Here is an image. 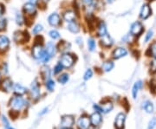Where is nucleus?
I'll return each instance as SVG.
<instances>
[{"instance_id":"f257e3e1","label":"nucleus","mask_w":156,"mask_h":129,"mask_svg":"<svg viewBox=\"0 0 156 129\" xmlns=\"http://www.w3.org/2000/svg\"><path fill=\"white\" fill-rule=\"evenodd\" d=\"M11 107L13 110L15 111H19L23 109V107H26L27 105V101H25L23 97L17 96V97H14L11 100Z\"/></svg>"},{"instance_id":"f03ea898","label":"nucleus","mask_w":156,"mask_h":129,"mask_svg":"<svg viewBox=\"0 0 156 129\" xmlns=\"http://www.w3.org/2000/svg\"><path fill=\"white\" fill-rule=\"evenodd\" d=\"M32 56L36 60L42 61L45 54V49H44L43 45L41 44H36L33 45L32 50H31Z\"/></svg>"},{"instance_id":"7ed1b4c3","label":"nucleus","mask_w":156,"mask_h":129,"mask_svg":"<svg viewBox=\"0 0 156 129\" xmlns=\"http://www.w3.org/2000/svg\"><path fill=\"white\" fill-rule=\"evenodd\" d=\"M59 62L61 63V65L65 68H69L73 66V64L75 63V58L71 54L69 53H64L60 58Z\"/></svg>"},{"instance_id":"20e7f679","label":"nucleus","mask_w":156,"mask_h":129,"mask_svg":"<svg viewBox=\"0 0 156 129\" xmlns=\"http://www.w3.org/2000/svg\"><path fill=\"white\" fill-rule=\"evenodd\" d=\"M28 39V33L25 31H22V30H17L14 32L13 35V40L15 43L17 44H21V43H24Z\"/></svg>"},{"instance_id":"39448f33","label":"nucleus","mask_w":156,"mask_h":129,"mask_svg":"<svg viewBox=\"0 0 156 129\" xmlns=\"http://www.w3.org/2000/svg\"><path fill=\"white\" fill-rule=\"evenodd\" d=\"M48 23L52 27L59 26L60 23H61V17L59 16V14H57L56 12L51 13L50 16L48 17Z\"/></svg>"},{"instance_id":"423d86ee","label":"nucleus","mask_w":156,"mask_h":129,"mask_svg":"<svg viewBox=\"0 0 156 129\" xmlns=\"http://www.w3.org/2000/svg\"><path fill=\"white\" fill-rule=\"evenodd\" d=\"M143 31V25L140 22H134L130 27V33L133 36H140Z\"/></svg>"},{"instance_id":"0eeeda50","label":"nucleus","mask_w":156,"mask_h":129,"mask_svg":"<svg viewBox=\"0 0 156 129\" xmlns=\"http://www.w3.org/2000/svg\"><path fill=\"white\" fill-rule=\"evenodd\" d=\"M113 103L110 102V101H107L105 103H103L102 105H101V106H98V105H94V108H95V110L97 111V112H102L104 113H108L111 111L112 109H113Z\"/></svg>"},{"instance_id":"6e6552de","label":"nucleus","mask_w":156,"mask_h":129,"mask_svg":"<svg viewBox=\"0 0 156 129\" xmlns=\"http://www.w3.org/2000/svg\"><path fill=\"white\" fill-rule=\"evenodd\" d=\"M11 44L10 38L5 35H0V52H5Z\"/></svg>"},{"instance_id":"1a4fd4ad","label":"nucleus","mask_w":156,"mask_h":129,"mask_svg":"<svg viewBox=\"0 0 156 129\" xmlns=\"http://www.w3.org/2000/svg\"><path fill=\"white\" fill-rule=\"evenodd\" d=\"M23 13L26 14L27 16H34L37 13V7H36V5L28 2L23 5Z\"/></svg>"},{"instance_id":"9d476101","label":"nucleus","mask_w":156,"mask_h":129,"mask_svg":"<svg viewBox=\"0 0 156 129\" xmlns=\"http://www.w3.org/2000/svg\"><path fill=\"white\" fill-rule=\"evenodd\" d=\"M126 115L123 113H120L117 114L115 120V127L116 129H124V124H125Z\"/></svg>"},{"instance_id":"9b49d317","label":"nucleus","mask_w":156,"mask_h":129,"mask_svg":"<svg viewBox=\"0 0 156 129\" xmlns=\"http://www.w3.org/2000/svg\"><path fill=\"white\" fill-rule=\"evenodd\" d=\"M74 122H75V120L71 115H65L62 119L61 126L64 128H70L73 127Z\"/></svg>"},{"instance_id":"f8f14e48","label":"nucleus","mask_w":156,"mask_h":129,"mask_svg":"<svg viewBox=\"0 0 156 129\" xmlns=\"http://www.w3.org/2000/svg\"><path fill=\"white\" fill-rule=\"evenodd\" d=\"M151 13H152V10H151L150 6L148 5H143L141 9H140V17L141 19L145 20L147 18L150 17Z\"/></svg>"},{"instance_id":"ddd939ff","label":"nucleus","mask_w":156,"mask_h":129,"mask_svg":"<svg viewBox=\"0 0 156 129\" xmlns=\"http://www.w3.org/2000/svg\"><path fill=\"white\" fill-rule=\"evenodd\" d=\"M128 55V51L125 48H122V47H119V48H116L115 51H113V57L114 59H120L122 57H124Z\"/></svg>"},{"instance_id":"4468645a","label":"nucleus","mask_w":156,"mask_h":129,"mask_svg":"<svg viewBox=\"0 0 156 129\" xmlns=\"http://www.w3.org/2000/svg\"><path fill=\"white\" fill-rule=\"evenodd\" d=\"M89 120H90V123L92 124L94 127H97V126H99L101 122V113L99 112H95L93 113L92 114H91V116H90V119H89Z\"/></svg>"},{"instance_id":"2eb2a0df","label":"nucleus","mask_w":156,"mask_h":129,"mask_svg":"<svg viewBox=\"0 0 156 129\" xmlns=\"http://www.w3.org/2000/svg\"><path fill=\"white\" fill-rule=\"evenodd\" d=\"M113 44H114V41L112 39L111 37L108 33L101 37V44L102 45L103 47H106V48L111 47Z\"/></svg>"},{"instance_id":"dca6fc26","label":"nucleus","mask_w":156,"mask_h":129,"mask_svg":"<svg viewBox=\"0 0 156 129\" xmlns=\"http://www.w3.org/2000/svg\"><path fill=\"white\" fill-rule=\"evenodd\" d=\"M45 51L46 53L50 56V57H53V56L56 55V47L55 44L53 42H49L47 43L46 44V48H45Z\"/></svg>"},{"instance_id":"f3484780","label":"nucleus","mask_w":156,"mask_h":129,"mask_svg":"<svg viewBox=\"0 0 156 129\" xmlns=\"http://www.w3.org/2000/svg\"><path fill=\"white\" fill-rule=\"evenodd\" d=\"M62 17H63V19H64L65 22L70 23L76 20V14L75 11H66L63 13Z\"/></svg>"},{"instance_id":"a211bd4d","label":"nucleus","mask_w":156,"mask_h":129,"mask_svg":"<svg viewBox=\"0 0 156 129\" xmlns=\"http://www.w3.org/2000/svg\"><path fill=\"white\" fill-rule=\"evenodd\" d=\"M89 124H90L89 119L88 117H85V116L81 117L77 121V126L79 129H88Z\"/></svg>"},{"instance_id":"6ab92c4d","label":"nucleus","mask_w":156,"mask_h":129,"mask_svg":"<svg viewBox=\"0 0 156 129\" xmlns=\"http://www.w3.org/2000/svg\"><path fill=\"white\" fill-rule=\"evenodd\" d=\"M12 89L14 91V93L17 95L18 96H23L24 94H26L27 93V89L26 88H24L23 85L21 84H15L13 85V88H12Z\"/></svg>"},{"instance_id":"aec40b11","label":"nucleus","mask_w":156,"mask_h":129,"mask_svg":"<svg viewBox=\"0 0 156 129\" xmlns=\"http://www.w3.org/2000/svg\"><path fill=\"white\" fill-rule=\"evenodd\" d=\"M13 82L10 78H5L1 82V89L4 91H10L13 88Z\"/></svg>"},{"instance_id":"412c9836","label":"nucleus","mask_w":156,"mask_h":129,"mask_svg":"<svg viewBox=\"0 0 156 129\" xmlns=\"http://www.w3.org/2000/svg\"><path fill=\"white\" fill-rule=\"evenodd\" d=\"M67 29L70 31V32H72V33L74 34H76L78 33L79 30H80V25H79V23L75 20V21H73V22L68 23Z\"/></svg>"},{"instance_id":"4be33fe9","label":"nucleus","mask_w":156,"mask_h":129,"mask_svg":"<svg viewBox=\"0 0 156 129\" xmlns=\"http://www.w3.org/2000/svg\"><path fill=\"white\" fill-rule=\"evenodd\" d=\"M30 92H31V96L34 99H37L40 96V89H39L38 84L34 82L31 84V87H30Z\"/></svg>"},{"instance_id":"5701e85b","label":"nucleus","mask_w":156,"mask_h":129,"mask_svg":"<svg viewBox=\"0 0 156 129\" xmlns=\"http://www.w3.org/2000/svg\"><path fill=\"white\" fill-rule=\"evenodd\" d=\"M107 33H108V31H107L106 23L104 22H100V23L97 26V35H98V37H101L102 36L106 35Z\"/></svg>"},{"instance_id":"b1692460","label":"nucleus","mask_w":156,"mask_h":129,"mask_svg":"<svg viewBox=\"0 0 156 129\" xmlns=\"http://www.w3.org/2000/svg\"><path fill=\"white\" fill-rule=\"evenodd\" d=\"M115 67V64L114 62H111V61H107V62H104L101 65V69L104 71V72H109L111 71L112 69Z\"/></svg>"},{"instance_id":"393cba45","label":"nucleus","mask_w":156,"mask_h":129,"mask_svg":"<svg viewBox=\"0 0 156 129\" xmlns=\"http://www.w3.org/2000/svg\"><path fill=\"white\" fill-rule=\"evenodd\" d=\"M141 87H142V82H141V81H139V82H137L134 83V87H133V90H132V94H133L134 99H135V98L137 97L138 92H139V90L141 89Z\"/></svg>"},{"instance_id":"a878e982","label":"nucleus","mask_w":156,"mask_h":129,"mask_svg":"<svg viewBox=\"0 0 156 129\" xmlns=\"http://www.w3.org/2000/svg\"><path fill=\"white\" fill-rule=\"evenodd\" d=\"M82 2L87 7V9L94 10L96 6V0H82Z\"/></svg>"},{"instance_id":"bb28decb","label":"nucleus","mask_w":156,"mask_h":129,"mask_svg":"<svg viewBox=\"0 0 156 129\" xmlns=\"http://www.w3.org/2000/svg\"><path fill=\"white\" fill-rule=\"evenodd\" d=\"M142 107L144 108L146 112L148 113H151L154 111V106L152 104V102L150 101H145L142 105Z\"/></svg>"},{"instance_id":"cd10ccee","label":"nucleus","mask_w":156,"mask_h":129,"mask_svg":"<svg viewBox=\"0 0 156 129\" xmlns=\"http://www.w3.org/2000/svg\"><path fill=\"white\" fill-rule=\"evenodd\" d=\"M15 19H16L17 24L19 25V26H22L23 24L24 23V17H23V15L22 13H20V12H17L16 13Z\"/></svg>"},{"instance_id":"c85d7f7f","label":"nucleus","mask_w":156,"mask_h":129,"mask_svg":"<svg viewBox=\"0 0 156 129\" xmlns=\"http://www.w3.org/2000/svg\"><path fill=\"white\" fill-rule=\"evenodd\" d=\"M70 48H71V45H70V44H69L68 42L62 41L59 44V49H60V51H63V52L68 51Z\"/></svg>"},{"instance_id":"c756f323","label":"nucleus","mask_w":156,"mask_h":129,"mask_svg":"<svg viewBox=\"0 0 156 129\" xmlns=\"http://www.w3.org/2000/svg\"><path fill=\"white\" fill-rule=\"evenodd\" d=\"M95 47H96V44H95V41L94 38L90 37L88 39V48H89V51L93 52L95 51Z\"/></svg>"},{"instance_id":"7c9ffc66","label":"nucleus","mask_w":156,"mask_h":129,"mask_svg":"<svg viewBox=\"0 0 156 129\" xmlns=\"http://www.w3.org/2000/svg\"><path fill=\"white\" fill-rule=\"evenodd\" d=\"M49 36H50V38H52L53 40H56L60 38V33L56 30H51L49 32Z\"/></svg>"},{"instance_id":"2f4dec72","label":"nucleus","mask_w":156,"mask_h":129,"mask_svg":"<svg viewBox=\"0 0 156 129\" xmlns=\"http://www.w3.org/2000/svg\"><path fill=\"white\" fill-rule=\"evenodd\" d=\"M69 79V75L68 74H62L58 77V82L61 84H65L66 82H68Z\"/></svg>"},{"instance_id":"473e14b6","label":"nucleus","mask_w":156,"mask_h":129,"mask_svg":"<svg viewBox=\"0 0 156 129\" xmlns=\"http://www.w3.org/2000/svg\"><path fill=\"white\" fill-rule=\"evenodd\" d=\"M6 26H7V20H6V18L0 17V32L4 31L6 29Z\"/></svg>"},{"instance_id":"72a5a7b5","label":"nucleus","mask_w":156,"mask_h":129,"mask_svg":"<svg viewBox=\"0 0 156 129\" xmlns=\"http://www.w3.org/2000/svg\"><path fill=\"white\" fill-rule=\"evenodd\" d=\"M42 75L45 79L49 80L50 77V69L48 67H44L42 70Z\"/></svg>"},{"instance_id":"f704fd0d","label":"nucleus","mask_w":156,"mask_h":129,"mask_svg":"<svg viewBox=\"0 0 156 129\" xmlns=\"http://www.w3.org/2000/svg\"><path fill=\"white\" fill-rule=\"evenodd\" d=\"M55 85H56L55 84V82L52 81L51 79L47 80V82H46V88L50 90V91H53V90H54V89H55Z\"/></svg>"},{"instance_id":"c9c22d12","label":"nucleus","mask_w":156,"mask_h":129,"mask_svg":"<svg viewBox=\"0 0 156 129\" xmlns=\"http://www.w3.org/2000/svg\"><path fill=\"white\" fill-rule=\"evenodd\" d=\"M43 30H44V28H43V25L42 24H37V25H35L34 26V28L32 29V33L34 34V35H37V34H39L40 32H42L43 31Z\"/></svg>"},{"instance_id":"e433bc0d","label":"nucleus","mask_w":156,"mask_h":129,"mask_svg":"<svg viewBox=\"0 0 156 129\" xmlns=\"http://www.w3.org/2000/svg\"><path fill=\"white\" fill-rule=\"evenodd\" d=\"M149 52L150 55L152 56H154V58H156V42L153 43L149 47Z\"/></svg>"},{"instance_id":"4c0bfd02","label":"nucleus","mask_w":156,"mask_h":129,"mask_svg":"<svg viewBox=\"0 0 156 129\" xmlns=\"http://www.w3.org/2000/svg\"><path fill=\"white\" fill-rule=\"evenodd\" d=\"M92 76H93V71H92L90 68H89V69H87V70H86V72H85V74H84L83 79L85 80V81H88V80H89V79L91 78Z\"/></svg>"},{"instance_id":"58836bf2","label":"nucleus","mask_w":156,"mask_h":129,"mask_svg":"<svg viewBox=\"0 0 156 129\" xmlns=\"http://www.w3.org/2000/svg\"><path fill=\"white\" fill-rule=\"evenodd\" d=\"M62 68H63V67L62 66L61 63H60V62H58L56 66H55V68H54V74L60 73L62 70Z\"/></svg>"},{"instance_id":"ea45409f","label":"nucleus","mask_w":156,"mask_h":129,"mask_svg":"<svg viewBox=\"0 0 156 129\" xmlns=\"http://www.w3.org/2000/svg\"><path fill=\"white\" fill-rule=\"evenodd\" d=\"M2 120H3V122L5 124V127L6 129H14L11 127V126H10V123H9V121H8V120L5 117V116H3L2 117Z\"/></svg>"},{"instance_id":"a19ab883","label":"nucleus","mask_w":156,"mask_h":129,"mask_svg":"<svg viewBox=\"0 0 156 129\" xmlns=\"http://www.w3.org/2000/svg\"><path fill=\"white\" fill-rule=\"evenodd\" d=\"M156 127V118H153L149 121L148 124V129H154Z\"/></svg>"},{"instance_id":"79ce46f5","label":"nucleus","mask_w":156,"mask_h":129,"mask_svg":"<svg viewBox=\"0 0 156 129\" xmlns=\"http://www.w3.org/2000/svg\"><path fill=\"white\" fill-rule=\"evenodd\" d=\"M152 37H153V30H148V32L147 33L145 37V42H148L149 40H151L152 38Z\"/></svg>"},{"instance_id":"37998d69","label":"nucleus","mask_w":156,"mask_h":129,"mask_svg":"<svg viewBox=\"0 0 156 129\" xmlns=\"http://www.w3.org/2000/svg\"><path fill=\"white\" fill-rule=\"evenodd\" d=\"M5 5H4L2 3H0V17H3V16H4V14H5Z\"/></svg>"},{"instance_id":"c03bdc74","label":"nucleus","mask_w":156,"mask_h":129,"mask_svg":"<svg viewBox=\"0 0 156 129\" xmlns=\"http://www.w3.org/2000/svg\"><path fill=\"white\" fill-rule=\"evenodd\" d=\"M2 71L4 72V74H8V65H7V63L5 62H4L3 63V66H2Z\"/></svg>"},{"instance_id":"a18cd8bd","label":"nucleus","mask_w":156,"mask_h":129,"mask_svg":"<svg viewBox=\"0 0 156 129\" xmlns=\"http://www.w3.org/2000/svg\"><path fill=\"white\" fill-rule=\"evenodd\" d=\"M38 1L39 0H30L29 2L31 3V4H34V5H37V4L38 3Z\"/></svg>"},{"instance_id":"49530a36","label":"nucleus","mask_w":156,"mask_h":129,"mask_svg":"<svg viewBox=\"0 0 156 129\" xmlns=\"http://www.w3.org/2000/svg\"><path fill=\"white\" fill-rule=\"evenodd\" d=\"M44 2H47V1H49V0H44Z\"/></svg>"},{"instance_id":"de8ad7c7","label":"nucleus","mask_w":156,"mask_h":129,"mask_svg":"<svg viewBox=\"0 0 156 129\" xmlns=\"http://www.w3.org/2000/svg\"><path fill=\"white\" fill-rule=\"evenodd\" d=\"M0 80H1V74H0Z\"/></svg>"},{"instance_id":"09e8293b","label":"nucleus","mask_w":156,"mask_h":129,"mask_svg":"<svg viewBox=\"0 0 156 129\" xmlns=\"http://www.w3.org/2000/svg\"><path fill=\"white\" fill-rule=\"evenodd\" d=\"M66 129H69V128H66Z\"/></svg>"},{"instance_id":"8fccbe9b","label":"nucleus","mask_w":156,"mask_h":129,"mask_svg":"<svg viewBox=\"0 0 156 129\" xmlns=\"http://www.w3.org/2000/svg\"><path fill=\"white\" fill-rule=\"evenodd\" d=\"M150 1H151V0H150Z\"/></svg>"}]
</instances>
